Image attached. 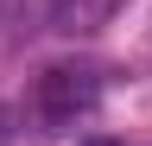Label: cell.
I'll return each mask as SVG.
<instances>
[{
    "label": "cell",
    "mask_w": 152,
    "mask_h": 146,
    "mask_svg": "<svg viewBox=\"0 0 152 146\" xmlns=\"http://www.w3.org/2000/svg\"><path fill=\"white\" fill-rule=\"evenodd\" d=\"M95 102H102V76L83 64H51L45 76H38L32 89V121L38 134H64V127H76L83 114H95Z\"/></svg>",
    "instance_id": "6da1fadb"
},
{
    "label": "cell",
    "mask_w": 152,
    "mask_h": 146,
    "mask_svg": "<svg viewBox=\"0 0 152 146\" xmlns=\"http://www.w3.org/2000/svg\"><path fill=\"white\" fill-rule=\"evenodd\" d=\"M114 7H121V0H64L51 26L76 38V32H95V26H108V19H114Z\"/></svg>",
    "instance_id": "7a4b0ae2"
},
{
    "label": "cell",
    "mask_w": 152,
    "mask_h": 146,
    "mask_svg": "<svg viewBox=\"0 0 152 146\" xmlns=\"http://www.w3.org/2000/svg\"><path fill=\"white\" fill-rule=\"evenodd\" d=\"M13 127H19V121H13V108H7V102H0V146H7V140H13Z\"/></svg>",
    "instance_id": "3957f363"
},
{
    "label": "cell",
    "mask_w": 152,
    "mask_h": 146,
    "mask_svg": "<svg viewBox=\"0 0 152 146\" xmlns=\"http://www.w3.org/2000/svg\"><path fill=\"white\" fill-rule=\"evenodd\" d=\"M83 146H114V140H83Z\"/></svg>",
    "instance_id": "277c9868"
}]
</instances>
